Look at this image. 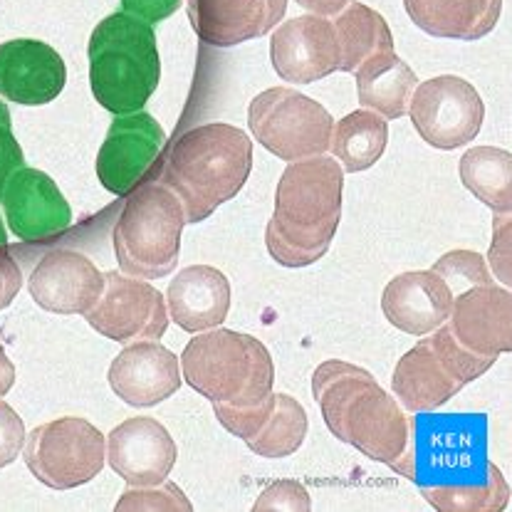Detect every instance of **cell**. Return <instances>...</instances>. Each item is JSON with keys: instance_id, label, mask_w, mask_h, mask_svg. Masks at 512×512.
Returning <instances> with one entry per match:
<instances>
[{"instance_id": "6da1fadb", "label": "cell", "mask_w": 512, "mask_h": 512, "mask_svg": "<svg viewBox=\"0 0 512 512\" xmlns=\"http://www.w3.org/2000/svg\"><path fill=\"white\" fill-rule=\"evenodd\" d=\"M399 475L414 480L428 505L443 512H500L510 488L488 461L485 416H421Z\"/></svg>"}, {"instance_id": "7a4b0ae2", "label": "cell", "mask_w": 512, "mask_h": 512, "mask_svg": "<svg viewBox=\"0 0 512 512\" xmlns=\"http://www.w3.org/2000/svg\"><path fill=\"white\" fill-rule=\"evenodd\" d=\"M312 394L334 438L399 470L409 451L411 419L367 369L329 359L312 374Z\"/></svg>"}, {"instance_id": "3957f363", "label": "cell", "mask_w": 512, "mask_h": 512, "mask_svg": "<svg viewBox=\"0 0 512 512\" xmlns=\"http://www.w3.org/2000/svg\"><path fill=\"white\" fill-rule=\"evenodd\" d=\"M344 171L320 154L292 161L275 191V213L265 231L268 253L285 268H307L332 245L342 221Z\"/></svg>"}, {"instance_id": "277c9868", "label": "cell", "mask_w": 512, "mask_h": 512, "mask_svg": "<svg viewBox=\"0 0 512 512\" xmlns=\"http://www.w3.org/2000/svg\"><path fill=\"white\" fill-rule=\"evenodd\" d=\"M253 169V141L231 124H203L171 146L161 184L176 193L186 223H201L231 201Z\"/></svg>"}, {"instance_id": "5b68a950", "label": "cell", "mask_w": 512, "mask_h": 512, "mask_svg": "<svg viewBox=\"0 0 512 512\" xmlns=\"http://www.w3.org/2000/svg\"><path fill=\"white\" fill-rule=\"evenodd\" d=\"M92 94L107 112L124 117L144 109L161 80L156 35L129 13H112L94 28L90 47Z\"/></svg>"}, {"instance_id": "8992f818", "label": "cell", "mask_w": 512, "mask_h": 512, "mask_svg": "<svg viewBox=\"0 0 512 512\" xmlns=\"http://www.w3.org/2000/svg\"><path fill=\"white\" fill-rule=\"evenodd\" d=\"M184 381L211 404L253 406L273 391L275 367L260 339L233 329H208L181 354Z\"/></svg>"}, {"instance_id": "52a82bcc", "label": "cell", "mask_w": 512, "mask_h": 512, "mask_svg": "<svg viewBox=\"0 0 512 512\" xmlns=\"http://www.w3.org/2000/svg\"><path fill=\"white\" fill-rule=\"evenodd\" d=\"M186 213L176 193L149 181L132 193L114 226V253L122 273L141 280L166 278L176 270Z\"/></svg>"}, {"instance_id": "ba28073f", "label": "cell", "mask_w": 512, "mask_h": 512, "mask_svg": "<svg viewBox=\"0 0 512 512\" xmlns=\"http://www.w3.org/2000/svg\"><path fill=\"white\" fill-rule=\"evenodd\" d=\"M495 359L468 352L446 322L399 359L391 379L396 399L411 414H428L451 401L463 386L483 376Z\"/></svg>"}, {"instance_id": "9c48e42d", "label": "cell", "mask_w": 512, "mask_h": 512, "mask_svg": "<svg viewBox=\"0 0 512 512\" xmlns=\"http://www.w3.org/2000/svg\"><path fill=\"white\" fill-rule=\"evenodd\" d=\"M248 124L253 137L282 161H302L325 154L334 122L315 99L290 87H273L250 102Z\"/></svg>"}, {"instance_id": "30bf717a", "label": "cell", "mask_w": 512, "mask_h": 512, "mask_svg": "<svg viewBox=\"0 0 512 512\" xmlns=\"http://www.w3.org/2000/svg\"><path fill=\"white\" fill-rule=\"evenodd\" d=\"M107 443L90 421L67 416L35 428L25 438L28 470L52 490H70L102 473Z\"/></svg>"}, {"instance_id": "8fae6325", "label": "cell", "mask_w": 512, "mask_h": 512, "mask_svg": "<svg viewBox=\"0 0 512 512\" xmlns=\"http://www.w3.org/2000/svg\"><path fill=\"white\" fill-rule=\"evenodd\" d=\"M409 114L426 144L448 151L478 137L485 104L478 90L463 77L441 75L416 87Z\"/></svg>"}, {"instance_id": "7c38bea8", "label": "cell", "mask_w": 512, "mask_h": 512, "mask_svg": "<svg viewBox=\"0 0 512 512\" xmlns=\"http://www.w3.org/2000/svg\"><path fill=\"white\" fill-rule=\"evenodd\" d=\"M87 322L114 342L159 339L169 327L166 297L146 280L104 273L102 297L87 312Z\"/></svg>"}, {"instance_id": "4fadbf2b", "label": "cell", "mask_w": 512, "mask_h": 512, "mask_svg": "<svg viewBox=\"0 0 512 512\" xmlns=\"http://www.w3.org/2000/svg\"><path fill=\"white\" fill-rule=\"evenodd\" d=\"M216 419L260 458H287L305 443L307 411L297 399L270 391L253 406L213 404Z\"/></svg>"}, {"instance_id": "5bb4252c", "label": "cell", "mask_w": 512, "mask_h": 512, "mask_svg": "<svg viewBox=\"0 0 512 512\" xmlns=\"http://www.w3.org/2000/svg\"><path fill=\"white\" fill-rule=\"evenodd\" d=\"M166 146V132L151 114L117 117L97 154V176L114 196H129L149 176Z\"/></svg>"}, {"instance_id": "9a60e30c", "label": "cell", "mask_w": 512, "mask_h": 512, "mask_svg": "<svg viewBox=\"0 0 512 512\" xmlns=\"http://www.w3.org/2000/svg\"><path fill=\"white\" fill-rule=\"evenodd\" d=\"M270 57L280 80L310 85L339 70L337 30L320 15H300L275 30Z\"/></svg>"}, {"instance_id": "2e32d148", "label": "cell", "mask_w": 512, "mask_h": 512, "mask_svg": "<svg viewBox=\"0 0 512 512\" xmlns=\"http://www.w3.org/2000/svg\"><path fill=\"white\" fill-rule=\"evenodd\" d=\"M448 329L461 347L498 359L512 349V297L495 282L473 285L453 297Z\"/></svg>"}, {"instance_id": "e0dca14e", "label": "cell", "mask_w": 512, "mask_h": 512, "mask_svg": "<svg viewBox=\"0 0 512 512\" xmlns=\"http://www.w3.org/2000/svg\"><path fill=\"white\" fill-rule=\"evenodd\" d=\"M0 201L10 231L20 240L38 243L55 238L72 223L70 203L65 201L55 181L38 169L20 166L5 184Z\"/></svg>"}, {"instance_id": "ac0fdd59", "label": "cell", "mask_w": 512, "mask_h": 512, "mask_svg": "<svg viewBox=\"0 0 512 512\" xmlns=\"http://www.w3.org/2000/svg\"><path fill=\"white\" fill-rule=\"evenodd\" d=\"M28 290L47 312L87 315L102 297L104 275L87 255L75 250H52L35 265Z\"/></svg>"}, {"instance_id": "d6986e66", "label": "cell", "mask_w": 512, "mask_h": 512, "mask_svg": "<svg viewBox=\"0 0 512 512\" xmlns=\"http://www.w3.org/2000/svg\"><path fill=\"white\" fill-rule=\"evenodd\" d=\"M107 461L132 488H149L169 478L176 463V443L159 421L137 416L109 433Z\"/></svg>"}, {"instance_id": "ffe728a7", "label": "cell", "mask_w": 512, "mask_h": 512, "mask_svg": "<svg viewBox=\"0 0 512 512\" xmlns=\"http://www.w3.org/2000/svg\"><path fill=\"white\" fill-rule=\"evenodd\" d=\"M67 67L60 52L40 40H10L0 45V97L40 107L65 90Z\"/></svg>"}, {"instance_id": "44dd1931", "label": "cell", "mask_w": 512, "mask_h": 512, "mask_svg": "<svg viewBox=\"0 0 512 512\" xmlns=\"http://www.w3.org/2000/svg\"><path fill=\"white\" fill-rule=\"evenodd\" d=\"M186 13L201 43L235 47L280 25L287 0H186Z\"/></svg>"}, {"instance_id": "7402d4cb", "label": "cell", "mask_w": 512, "mask_h": 512, "mask_svg": "<svg viewBox=\"0 0 512 512\" xmlns=\"http://www.w3.org/2000/svg\"><path fill=\"white\" fill-rule=\"evenodd\" d=\"M109 384L129 406H156L181 386V362L159 342H137L114 357Z\"/></svg>"}, {"instance_id": "603a6c76", "label": "cell", "mask_w": 512, "mask_h": 512, "mask_svg": "<svg viewBox=\"0 0 512 512\" xmlns=\"http://www.w3.org/2000/svg\"><path fill=\"white\" fill-rule=\"evenodd\" d=\"M453 290L433 270L401 273L386 285L381 297L384 317L396 329L423 337L448 320L453 307Z\"/></svg>"}, {"instance_id": "cb8c5ba5", "label": "cell", "mask_w": 512, "mask_h": 512, "mask_svg": "<svg viewBox=\"0 0 512 512\" xmlns=\"http://www.w3.org/2000/svg\"><path fill=\"white\" fill-rule=\"evenodd\" d=\"M166 302L169 320H174L184 332H206L228 317L231 282L211 265H191L171 280Z\"/></svg>"}, {"instance_id": "d4e9b609", "label": "cell", "mask_w": 512, "mask_h": 512, "mask_svg": "<svg viewBox=\"0 0 512 512\" xmlns=\"http://www.w3.org/2000/svg\"><path fill=\"white\" fill-rule=\"evenodd\" d=\"M404 5L423 33L463 43L485 38L503 13V0H404Z\"/></svg>"}, {"instance_id": "484cf974", "label": "cell", "mask_w": 512, "mask_h": 512, "mask_svg": "<svg viewBox=\"0 0 512 512\" xmlns=\"http://www.w3.org/2000/svg\"><path fill=\"white\" fill-rule=\"evenodd\" d=\"M416 85L414 70L396 52H379L357 67L359 102L386 119H399L409 112Z\"/></svg>"}, {"instance_id": "4316f807", "label": "cell", "mask_w": 512, "mask_h": 512, "mask_svg": "<svg viewBox=\"0 0 512 512\" xmlns=\"http://www.w3.org/2000/svg\"><path fill=\"white\" fill-rule=\"evenodd\" d=\"M334 30H337L339 40V70L342 72H357L362 62L369 57L379 55V52H394V38L376 10L364 3H352L349 0L334 20Z\"/></svg>"}, {"instance_id": "83f0119b", "label": "cell", "mask_w": 512, "mask_h": 512, "mask_svg": "<svg viewBox=\"0 0 512 512\" xmlns=\"http://www.w3.org/2000/svg\"><path fill=\"white\" fill-rule=\"evenodd\" d=\"M389 141V124L376 112H352L339 119L332 129L329 149L342 171L359 174L372 169L381 159Z\"/></svg>"}, {"instance_id": "f1b7e54d", "label": "cell", "mask_w": 512, "mask_h": 512, "mask_svg": "<svg viewBox=\"0 0 512 512\" xmlns=\"http://www.w3.org/2000/svg\"><path fill=\"white\" fill-rule=\"evenodd\" d=\"M461 181L495 213L512 208V156L495 146H475L461 159Z\"/></svg>"}, {"instance_id": "f546056e", "label": "cell", "mask_w": 512, "mask_h": 512, "mask_svg": "<svg viewBox=\"0 0 512 512\" xmlns=\"http://www.w3.org/2000/svg\"><path fill=\"white\" fill-rule=\"evenodd\" d=\"M433 273L441 275L448 282V287H461V285H488L493 282L488 273V265H485L483 255L473 253V250H453V253L443 255L436 265H433Z\"/></svg>"}, {"instance_id": "4dcf8cb0", "label": "cell", "mask_w": 512, "mask_h": 512, "mask_svg": "<svg viewBox=\"0 0 512 512\" xmlns=\"http://www.w3.org/2000/svg\"><path fill=\"white\" fill-rule=\"evenodd\" d=\"M117 510H184L191 512L193 505L188 503V498L184 495V490L174 483H159V485H149V488H134L127 490V493L119 498Z\"/></svg>"}, {"instance_id": "1f68e13d", "label": "cell", "mask_w": 512, "mask_h": 512, "mask_svg": "<svg viewBox=\"0 0 512 512\" xmlns=\"http://www.w3.org/2000/svg\"><path fill=\"white\" fill-rule=\"evenodd\" d=\"M312 508L310 493L302 483L297 480H278V483L270 485L268 490H263L258 498V503L253 505L255 512H278V510H292V512H307Z\"/></svg>"}, {"instance_id": "d6a6232c", "label": "cell", "mask_w": 512, "mask_h": 512, "mask_svg": "<svg viewBox=\"0 0 512 512\" xmlns=\"http://www.w3.org/2000/svg\"><path fill=\"white\" fill-rule=\"evenodd\" d=\"M25 438L28 436H25L23 419L15 414L13 406L0 401V468L18 461L20 451L25 446Z\"/></svg>"}, {"instance_id": "836d02e7", "label": "cell", "mask_w": 512, "mask_h": 512, "mask_svg": "<svg viewBox=\"0 0 512 512\" xmlns=\"http://www.w3.org/2000/svg\"><path fill=\"white\" fill-rule=\"evenodd\" d=\"M23 146L13 137V124H10V109L0 102V196L8 184L10 176L23 166Z\"/></svg>"}, {"instance_id": "e575fe53", "label": "cell", "mask_w": 512, "mask_h": 512, "mask_svg": "<svg viewBox=\"0 0 512 512\" xmlns=\"http://www.w3.org/2000/svg\"><path fill=\"white\" fill-rule=\"evenodd\" d=\"M181 0H122L124 13L139 18L141 23H161L179 10Z\"/></svg>"}, {"instance_id": "d590c367", "label": "cell", "mask_w": 512, "mask_h": 512, "mask_svg": "<svg viewBox=\"0 0 512 512\" xmlns=\"http://www.w3.org/2000/svg\"><path fill=\"white\" fill-rule=\"evenodd\" d=\"M20 285H23V273H20L18 263L10 258L8 245H0V310L10 307Z\"/></svg>"}, {"instance_id": "8d00e7d4", "label": "cell", "mask_w": 512, "mask_h": 512, "mask_svg": "<svg viewBox=\"0 0 512 512\" xmlns=\"http://www.w3.org/2000/svg\"><path fill=\"white\" fill-rule=\"evenodd\" d=\"M302 8L310 10L312 15H320V18H327V15H337L349 0H295Z\"/></svg>"}, {"instance_id": "74e56055", "label": "cell", "mask_w": 512, "mask_h": 512, "mask_svg": "<svg viewBox=\"0 0 512 512\" xmlns=\"http://www.w3.org/2000/svg\"><path fill=\"white\" fill-rule=\"evenodd\" d=\"M13 384H15V367L8 359V354H5L3 344H0V396L8 394V391L13 389Z\"/></svg>"}, {"instance_id": "f35d334b", "label": "cell", "mask_w": 512, "mask_h": 512, "mask_svg": "<svg viewBox=\"0 0 512 512\" xmlns=\"http://www.w3.org/2000/svg\"><path fill=\"white\" fill-rule=\"evenodd\" d=\"M0 245H8V233H5L3 218H0Z\"/></svg>"}]
</instances>
